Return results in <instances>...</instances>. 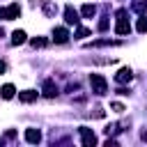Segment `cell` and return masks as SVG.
<instances>
[{"label": "cell", "instance_id": "10", "mask_svg": "<svg viewBox=\"0 0 147 147\" xmlns=\"http://www.w3.org/2000/svg\"><path fill=\"white\" fill-rule=\"evenodd\" d=\"M25 140L28 142H39L41 140V131L39 129H28L25 131Z\"/></svg>", "mask_w": 147, "mask_h": 147}, {"label": "cell", "instance_id": "14", "mask_svg": "<svg viewBox=\"0 0 147 147\" xmlns=\"http://www.w3.org/2000/svg\"><path fill=\"white\" fill-rule=\"evenodd\" d=\"M133 9H136V11H140V14H142V11H145V9H147V2H145V0H138V2H136V5H133Z\"/></svg>", "mask_w": 147, "mask_h": 147}, {"label": "cell", "instance_id": "21", "mask_svg": "<svg viewBox=\"0 0 147 147\" xmlns=\"http://www.w3.org/2000/svg\"><path fill=\"white\" fill-rule=\"evenodd\" d=\"M142 138H145V140H147V131H142Z\"/></svg>", "mask_w": 147, "mask_h": 147}, {"label": "cell", "instance_id": "1", "mask_svg": "<svg viewBox=\"0 0 147 147\" xmlns=\"http://www.w3.org/2000/svg\"><path fill=\"white\" fill-rule=\"evenodd\" d=\"M90 85H92V92L99 94V96H103L108 92V83L101 74H90Z\"/></svg>", "mask_w": 147, "mask_h": 147}, {"label": "cell", "instance_id": "22", "mask_svg": "<svg viewBox=\"0 0 147 147\" xmlns=\"http://www.w3.org/2000/svg\"><path fill=\"white\" fill-rule=\"evenodd\" d=\"M0 18H2V9H0Z\"/></svg>", "mask_w": 147, "mask_h": 147}, {"label": "cell", "instance_id": "15", "mask_svg": "<svg viewBox=\"0 0 147 147\" xmlns=\"http://www.w3.org/2000/svg\"><path fill=\"white\" fill-rule=\"evenodd\" d=\"M76 37H78V39H83V37H90V30H87V28H78V30H76Z\"/></svg>", "mask_w": 147, "mask_h": 147}, {"label": "cell", "instance_id": "17", "mask_svg": "<svg viewBox=\"0 0 147 147\" xmlns=\"http://www.w3.org/2000/svg\"><path fill=\"white\" fill-rule=\"evenodd\" d=\"M138 32H147V18H140L138 21Z\"/></svg>", "mask_w": 147, "mask_h": 147}, {"label": "cell", "instance_id": "18", "mask_svg": "<svg viewBox=\"0 0 147 147\" xmlns=\"http://www.w3.org/2000/svg\"><path fill=\"white\" fill-rule=\"evenodd\" d=\"M110 108H113V110H115V113H122V110H124V106H122V103H119V101H115V103H113V106H110Z\"/></svg>", "mask_w": 147, "mask_h": 147}, {"label": "cell", "instance_id": "20", "mask_svg": "<svg viewBox=\"0 0 147 147\" xmlns=\"http://www.w3.org/2000/svg\"><path fill=\"white\" fill-rule=\"evenodd\" d=\"M2 71H5V62H0V74H2Z\"/></svg>", "mask_w": 147, "mask_h": 147}, {"label": "cell", "instance_id": "8", "mask_svg": "<svg viewBox=\"0 0 147 147\" xmlns=\"http://www.w3.org/2000/svg\"><path fill=\"white\" fill-rule=\"evenodd\" d=\"M55 94H57V85H55L53 80H46V83H44V96L53 99Z\"/></svg>", "mask_w": 147, "mask_h": 147}, {"label": "cell", "instance_id": "7", "mask_svg": "<svg viewBox=\"0 0 147 147\" xmlns=\"http://www.w3.org/2000/svg\"><path fill=\"white\" fill-rule=\"evenodd\" d=\"M131 78H133V74H131V69H129V67L119 69V71H117V76H115V80H117V83H129Z\"/></svg>", "mask_w": 147, "mask_h": 147}, {"label": "cell", "instance_id": "6", "mask_svg": "<svg viewBox=\"0 0 147 147\" xmlns=\"http://www.w3.org/2000/svg\"><path fill=\"white\" fill-rule=\"evenodd\" d=\"M53 39H55L57 44H64V41L69 39V30H67V28H55V30H53Z\"/></svg>", "mask_w": 147, "mask_h": 147}, {"label": "cell", "instance_id": "16", "mask_svg": "<svg viewBox=\"0 0 147 147\" xmlns=\"http://www.w3.org/2000/svg\"><path fill=\"white\" fill-rule=\"evenodd\" d=\"M30 44H32L34 48H41V46H46V39H41V37H37V39H32Z\"/></svg>", "mask_w": 147, "mask_h": 147}, {"label": "cell", "instance_id": "13", "mask_svg": "<svg viewBox=\"0 0 147 147\" xmlns=\"http://www.w3.org/2000/svg\"><path fill=\"white\" fill-rule=\"evenodd\" d=\"M80 11H83V16L92 18V16L96 14V7H94V5H83V9H80Z\"/></svg>", "mask_w": 147, "mask_h": 147}, {"label": "cell", "instance_id": "2", "mask_svg": "<svg viewBox=\"0 0 147 147\" xmlns=\"http://www.w3.org/2000/svg\"><path fill=\"white\" fill-rule=\"evenodd\" d=\"M115 32H117V34H129V32H131V25H129V18H126V9H119V11H117Z\"/></svg>", "mask_w": 147, "mask_h": 147}, {"label": "cell", "instance_id": "5", "mask_svg": "<svg viewBox=\"0 0 147 147\" xmlns=\"http://www.w3.org/2000/svg\"><path fill=\"white\" fill-rule=\"evenodd\" d=\"M64 21H67L69 25H76V23L80 21V18H78V11H76L71 5H67V7H64Z\"/></svg>", "mask_w": 147, "mask_h": 147}, {"label": "cell", "instance_id": "9", "mask_svg": "<svg viewBox=\"0 0 147 147\" xmlns=\"http://www.w3.org/2000/svg\"><path fill=\"white\" fill-rule=\"evenodd\" d=\"M18 99H21L23 103H32V101H37V92H34V90H25V92H18Z\"/></svg>", "mask_w": 147, "mask_h": 147}, {"label": "cell", "instance_id": "3", "mask_svg": "<svg viewBox=\"0 0 147 147\" xmlns=\"http://www.w3.org/2000/svg\"><path fill=\"white\" fill-rule=\"evenodd\" d=\"M18 14H21V7L16 2H11L7 9H2V18L5 21H14V18H18Z\"/></svg>", "mask_w": 147, "mask_h": 147}, {"label": "cell", "instance_id": "4", "mask_svg": "<svg viewBox=\"0 0 147 147\" xmlns=\"http://www.w3.org/2000/svg\"><path fill=\"white\" fill-rule=\"evenodd\" d=\"M78 131H80V138H83V145H85V147H92V145L96 142V136H94L87 126H80Z\"/></svg>", "mask_w": 147, "mask_h": 147}, {"label": "cell", "instance_id": "19", "mask_svg": "<svg viewBox=\"0 0 147 147\" xmlns=\"http://www.w3.org/2000/svg\"><path fill=\"white\" fill-rule=\"evenodd\" d=\"M106 28H108V21H106V18H103V21H101V23H99V30H106Z\"/></svg>", "mask_w": 147, "mask_h": 147}, {"label": "cell", "instance_id": "11", "mask_svg": "<svg viewBox=\"0 0 147 147\" xmlns=\"http://www.w3.org/2000/svg\"><path fill=\"white\" fill-rule=\"evenodd\" d=\"M23 41H25V32H23V30H16V32L11 34V44H14V46H21Z\"/></svg>", "mask_w": 147, "mask_h": 147}, {"label": "cell", "instance_id": "12", "mask_svg": "<svg viewBox=\"0 0 147 147\" xmlns=\"http://www.w3.org/2000/svg\"><path fill=\"white\" fill-rule=\"evenodd\" d=\"M0 94H2V99H11L14 94H16V90H14V85H2V90H0Z\"/></svg>", "mask_w": 147, "mask_h": 147}]
</instances>
